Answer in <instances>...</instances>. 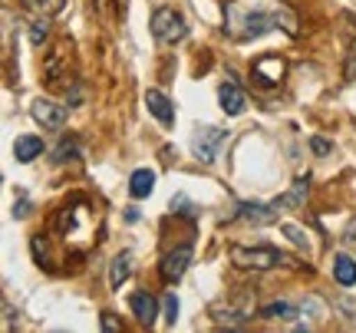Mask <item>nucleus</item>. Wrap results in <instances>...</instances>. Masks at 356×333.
<instances>
[{
  "label": "nucleus",
  "mask_w": 356,
  "mask_h": 333,
  "mask_svg": "<svg viewBox=\"0 0 356 333\" xmlns=\"http://www.w3.org/2000/svg\"><path fill=\"white\" fill-rule=\"evenodd\" d=\"M267 30H287L297 37V13L280 0H228L225 3V33L234 40L264 37Z\"/></svg>",
  "instance_id": "1"
},
{
  "label": "nucleus",
  "mask_w": 356,
  "mask_h": 333,
  "mask_svg": "<svg viewBox=\"0 0 356 333\" xmlns=\"http://www.w3.org/2000/svg\"><path fill=\"white\" fill-rule=\"evenodd\" d=\"M231 261L244 270H270V268H280V264H287L291 257L280 254L277 247H264V244H257V247H244V244H234L231 247Z\"/></svg>",
  "instance_id": "2"
},
{
  "label": "nucleus",
  "mask_w": 356,
  "mask_h": 333,
  "mask_svg": "<svg viewBox=\"0 0 356 333\" xmlns=\"http://www.w3.org/2000/svg\"><path fill=\"white\" fill-rule=\"evenodd\" d=\"M152 37L159 43H181L188 37V20L175 7H159L152 13Z\"/></svg>",
  "instance_id": "3"
},
{
  "label": "nucleus",
  "mask_w": 356,
  "mask_h": 333,
  "mask_svg": "<svg viewBox=\"0 0 356 333\" xmlns=\"http://www.w3.org/2000/svg\"><path fill=\"white\" fill-rule=\"evenodd\" d=\"M228 142V132L225 129H215V126H204L195 132V139H191V152H195V159L198 162H204V165H211L218 159V149Z\"/></svg>",
  "instance_id": "4"
},
{
  "label": "nucleus",
  "mask_w": 356,
  "mask_h": 333,
  "mask_svg": "<svg viewBox=\"0 0 356 333\" xmlns=\"http://www.w3.org/2000/svg\"><path fill=\"white\" fill-rule=\"evenodd\" d=\"M191 257H195V251H191V244H181V247H175V251H168L165 257H162V268H159V274H162V281L165 284H175L185 277V270H188Z\"/></svg>",
  "instance_id": "5"
},
{
  "label": "nucleus",
  "mask_w": 356,
  "mask_h": 333,
  "mask_svg": "<svg viewBox=\"0 0 356 333\" xmlns=\"http://www.w3.org/2000/svg\"><path fill=\"white\" fill-rule=\"evenodd\" d=\"M30 115H33L43 129H50V132H60V129L66 126V106L50 103V99H37V103L30 106Z\"/></svg>",
  "instance_id": "6"
},
{
  "label": "nucleus",
  "mask_w": 356,
  "mask_h": 333,
  "mask_svg": "<svg viewBox=\"0 0 356 333\" xmlns=\"http://www.w3.org/2000/svg\"><path fill=\"white\" fill-rule=\"evenodd\" d=\"M254 79L261 83V86H277L280 79H284V73H287V63L280 60V56H270V53H264V56H257L254 60Z\"/></svg>",
  "instance_id": "7"
},
{
  "label": "nucleus",
  "mask_w": 356,
  "mask_h": 333,
  "mask_svg": "<svg viewBox=\"0 0 356 333\" xmlns=\"http://www.w3.org/2000/svg\"><path fill=\"white\" fill-rule=\"evenodd\" d=\"M234 218L248 221V225H270V221L277 218V202H238V215Z\"/></svg>",
  "instance_id": "8"
},
{
  "label": "nucleus",
  "mask_w": 356,
  "mask_h": 333,
  "mask_svg": "<svg viewBox=\"0 0 356 333\" xmlns=\"http://www.w3.org/2000/svg\"><path fill=\"white\" fill-rule=\"evenodd\" d=\"M218 103H221V109L228 115H241L244 106H248V96H244V90L234 83V79H228V83L218 86Z\"/></svg>",
  "instance_id": "9"
},
{
  "label": "nucleus",
  "mask_w": 356,
  "mask_h": 333,
  "mask_svg": "<svg viewBox=\"0 0 356 333\" xmlns=\"http://www.w3.org/2000/svg\"><path fill=\"white\" fill-rule=\"evenodd\" d=\"M145 106H149V113L162 122V126H175V106H172V99H168L162 90H149L145 92Z\"/></svg>",
  "instance_id": "10"
},
{
  "label": "nucleus",
  "mask_w": 356,
  "mask_h": 333,
  "mask_svg": "<svg viewBox=\"0 0 356 333\" xmlns=\"http://www.w3.org/2000/svg\"><path fill=\"white\" fill-rule=\"evenodd\" d=\"M129 307H132V314H136V320L142 323V327H152L155 317H159V300H155L152 294H132L129 297Z\"/></svg>",
  "instance_id": "11"
},
{
  "label": "nucleus",
  "mask_w": 356,
  "mask_h": 333,
  "mask_svg": "<svg viewBox=\"0 0 356 333\" xmlns=\"http://www.w3.org/2000/svg\"><path fill=\"white\" fill-rule=\"evenodd\" d=\"M43 155V139L40 136H20V139L13 142V159L17 162H33V159H40Z\"/></svg>",
  "instance_id": "12"
},
{
  "label": "nucleus",
  "mask_w": 356,
  "mask_h": 333,
  "mask_svg": "<svg viewBox=\"0 0 356 333\" xmlns=\"http://www.w3.org/2000/svg\"><path fill=\"white\" fill-rule=\"evenodd\" d=\"M129 192L132 198H149L155 192V172L152 168H136L132 179H129Z\"/></svg>",
  "instance_id": "13"
},
{
  "label": "nucleus",
  "mask_w": 356,
  "mask_h": 333,
  "mask_svg": "<svg viewBox=\"0 0 356 333\" xmlns=\"http://www.w3.org/2000/svg\"><path fill=\"white\" fill-rule=\"evenodd\" d=\"M333 281L340 287H353L356 284V261L350 254H333Z\"/></svg>",
  "instance_id": "14"
},
{
  "label": "nucleus",
  "mask_w": 356,
  "mask_h": 333,
  "mask_svg": "<svg viewBox=\"0 0 356 333\" xmlns=\"http://www.w3.org/2000/svg\"><path fill=\"white\" fill-rule=\"evenodd\" d=\"M261 317L264 320H293V317H300V307L291 300H274V304L261 307Z\"/></svg>",
  "instance_id": "15"
},
{
  "label": "nucleus",
  "mask_w": 356,
  "mask_h": 333,
  "mask_svg": "<svg viewBox=\"0 0 356 333\" xmlns=\"http://www.w3.org/2000/svg\"><path fill=\"white\" fill-rule=\"evenodd\" d=\"M129 274H132V257L119 254L113 261V268H109V287H113V291H119V287L129 281Z\"/></svg>",
  "instance_id": "16"
},
{
  "label": "nucleus",
  "mask_w": 356,
  "mask_h": 333,
  "mask_svg": "<svg viewBox=\"0 0 356 333\" xmlns=\"http://www.w3.org/2000/svg\"><path fill=\"white\" fill-rule=\"evenodd\" d=\"M307 192H310V181H293V188L287 195H280L277 198V208H300L307 202Z\"/></svg>",
  "instance_id": "17"
},
{
  "label": "nucleus",
  "mask_w": 356,
  "mask_h": 333,
  "mask_svg": "<svg viewBox=\"0 0 356 333\" xmlns=\"http://www.w3.org/2000/svg\"><path fill=\"white\" fill-rule=\"evenodd\" d=\"M76 159H79V142H70V139L60 142V149H56V162L66 165V162H76Z\"/></svg>",
  "instance_id": "18"
},
{
  "label": "nucleus",
  "mask_w": 356,
  "mask_h": 333,
  "mask_svg": "<svg viewBox=\"0 0 356 333\" xmlns=\"http://www.w3.org/2000/svg\"><path fill=\"white\" fill-rule=\"evenodd\" d=\"M26 10H40V13H56L63 7V0H20Z\"/></svg>",
  "instance_id": "19"
},
{
  "label": "nucleus",
  "mask_w": 356,
  "mask_h": 333,
  "mask_svg": "<svg viewBox=\"0 0 356 333\" xmlns=\"http://www.w3.org/2000/svg\"><path fill=\"white\" fill-rule=\"evenodd\" d=\"M162 310H165V323L168 327H175V320H178V297L175 294L162 297Z\"/></svg>",
  "instance_id": "20"
},
{
  "label": "nucleus",
  "mask_w": 356,
  "mask_h": 333,
  "mask_svg": "<svg viewBox=\"0 0 356 333\" xmlns=\"http://www.w3.org/2000/svg\"><path fill=\"white\" fill-rule=\"evenodd\" d=\"M280 231H284V234H287V238H291V241L297 244V247H310L307 234H304L300 228H297V225H291V221H287V225H280Z\"/></svg>",
  "instance_id": "21"
},
{
  "label": "nucleus",
  "mask_w": 356,
  "mask_h": 333,
  "mask_svg": "<svg viewBox=\"0 0 356 333\" xmlns=\"http://www.w3.org/2000/svg\"><path fill=\"white\" fill-rule=\"evenodd\" d=\"M47 37H50V24H47V20H37V24L30 26V43H33V47H40Z\"/></svg>",
  "instance_id": "22"
},
{
  "label": "nucleus",
  "mask_w": 356,
  "mask_h": 333,
  "mask_svg": "<svg viewBox=\"0 0 356 333\" xmlns=\"http://www.w3.org/2000/svg\"><path fill=\"white\" fill-rule=\"evenodd\" d=\"M310 149H314V152H317V155H330V142L314 139V142H310Z\"/></svg>",
  "instance_id": "23"
},
{
  "label": "nucleus",
  "mask_w": 356,
  "mask_h": 333,
  "mask_svg": "<svg viewBox=\"0 0 356 333\" xmlns=\"http://www.w3.org/2000/svg\"><path fill=\"white\" fill-rule=\"evenodd\" d=\"M102 330H106V333H115V330H119V323L113 320V314H102Z\"/></svg>",
  "instance_id": "24"
},
{
  "label": "nucleus",
  "mask_w": 356,
  "mask_h": 333,
  "mask_svg": "<svg viewBox=\"0 0 356 333\" xmlns=\"http://www.w3.org/2000/svg\"><path fill=\"white\" fill-rule=\"evenodd\" d=\"M346 76L356 79V56H350V60H346Z\"/></svg>",
  "instance_id": "25"
},
{
  "label": "nucleus",
  "mask_w": 356,
  "mask_h": 333,
  "mask_svg": "<svg viewBox=\"0 0 356 333\" xmlns=\"http://www.w3.org/2000/svg\"><path fill=\"white\" fill-rule=\"evenodd\" d=\"M346 241L356 244V221H350V228H346Z\"/></svg>",
  "instance_id": "26"
},
{
  "label": "nucleus",
  "mask_w": 356,
  "mask_h": 333,
  "mask_svg": "<svg viewBox=\"0 0 356 333\" xmlns=\"http://www.w3.org/2000/svg\"><path fill=\"white\" fill-rule=\"evenodd\" d=\"M126 218L129 221H139V208H126Z\"/></svg>",
  "instance_id": "27"
},
{
  "label": "nucleus",
  "mask_w": 356,
  "mask_h": 333,
  "mask_svg": "<svg viewBox=\"0 0 356 333\" xmlns=\"http://www.w3.org/2000/svg\"><path fill=\"white\" fill-rule=\"evenodd\" d=\"M350 56H356V43H353V53H350Z\"/></svg>",
  "instance_id": "28"
}]
</instances>
